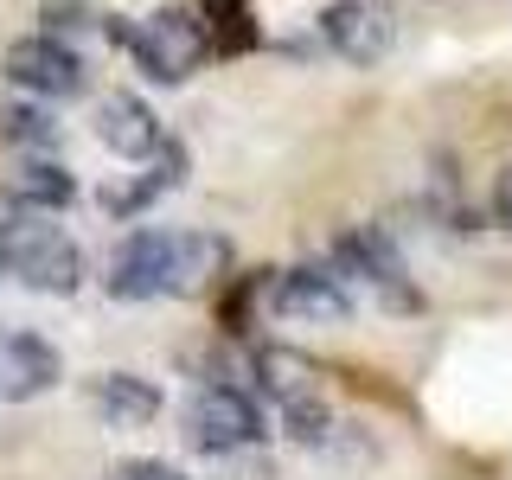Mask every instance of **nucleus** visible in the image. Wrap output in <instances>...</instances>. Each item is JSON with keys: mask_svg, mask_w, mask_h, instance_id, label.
Listing matches in <instances>:
<instances>
[{"mask_svg": "<svg viewBox=\"0 0 512 480\" xmlns=\"http://www.w3.org/2000/svg\"><path fill=\"white\" fill-rule=\"evenodd\" d=\"M109 45H122L154 84H186V77H199V64L212 58L199 7H160L141 26L122 20V13H109Z\"/></svg>", "mask_w": 512, "mask_h": 480, "instance_id": "obj_1", "label": "nucleus"}, {"mask_svg": "<svg viewBox=\"0 0 512 480\" xmlns=\"http://www.w3.org/2000/svg\"><path fill=\"white\" fill-rule=\"evenodd\" d=\"M0 276H13L32 295H77L84 250L58 224H45L39 212H7L0 218Z\"/></svg>", "mask_w": 512, "mask_h": 480, "instance_id": "obj_2", "label": "nucleus"}, {"mask_svg": "<svg viewBox=\"0 0 512 480\" xmlns=\"http://www.w3.org/2000/svg\"><path fill=\"white\" fill-rule=\"evenodd\" d=\"M186 448H199V455H237V448H256L269 436L263 429V410L250 404L237 384H199L186 404Z\"/></svg>", "mask_w": 512, "mask_h": 480, "instance_id": "obj_3", "label": "nucleus"}, {"mask_svg": "<svg viewBox=\"0 0 512 480\" xmlns=\"http://www.w3.org/2000/svg\"><path fill=\"white\" fill-rule=\"evenodd\" d=\"M7 84L39 96V103H71V96L90 90V71L77 58V45L52 39V32H32V39L7 45Z\"/></svg>", "mask_w": 512, "mask_h": 480, "instance_id": "obj_4", "label": "nucleus"}, {"mask_svg": "<svg viewBox=\"0 0 512 480\" xmlns=\"http://www.w3.org/2000/svg\"><path fill=\"white\" fill-rule=\"evenodd\" d=\"M263 301L276 320H295V327H340V320H352V288L333 269H276L263 282Z\"/></svg>", "mask_w": 512, "mask_h": 480, "instance_id": "obj_5", "label": "nucleus"}, {"mask_svg": "<svg viewBox=\"0 0 512 480\" xmlns=\"http://www.w3.org/2000/svg\"><path fill=\"white\" fill-rule=\"evenodd\" d=\"M167 276H173V231H128L116 250H109V276L103 288L116 301H154L167 295Z\"/></svg>", "mask_w": 512, "mask_h": 480, "instance_id": "obj_6", "label": "nucleus"}, {"mask_svg": "<svg viewBox=\"0 0 512 480\" xmlns=\"http://www.w3.org/2000/svg\"><path fill=\"white\" fill-rule=\"evenodd\" d=\"M320 39L333 45L346 64H378L384 52H391L397 26H391V7L384 0H333L327 13H320Z\"/></svg>", "mask_w": 512, "mask_h": 480, "instance_id": "obj_7", "label": "nucleus"}, {"mask_svg": "<svg viewBox=\"0 0 512 480\" xmlns=\"http://www.w3.org/2000/svg\"><path fill=\"white\" fill-rule=\"evenodd\" d=\"M333 256H340L346 276L372 282L384 301H397V308H416V288H410V276H404V256L391 250V237H384V231H372V224H352L346 237H333Z\"/></svg>", "mask_w": 512, "mask_h": 480, "instance_id": "obj_8", "label": "nucleus"}, {"mask_svg": "<svg viewBox=\"0 0 512 480\" xmlns=\"http://www.w3.org/2000/svg\"><path fill=\"white\" fill-rule=\"evenodd\" d=\"M96 141H103L116 160H154L160 154V141H167V128H160V116L148 103H141L135 90H116V96H103L96 103Z\"/></svg>", "mask_w": 512, "mask_h": 480, "instance_id": "obj_9", "label": "nucleus"}, {"mask_svg": "<svg viewBox=\"0 0 512 480\" xmlns=\"http://www.w3.org/2000/svg\"><path fill=\"white\" fill-rule=\"evenodd\" d=\"M58 378H64V359L52 340H39V333H0V404L45 397Z\"/></svg>", "mask_w": 512, "mask_h": 480, "instance_id": "obj_10", "label": "nucleus"}, {"mask_svg": "<svg viewBox=\"0 0 512 480\" xmlns=\"http://www.w3.org/2000/svg\"><path fill=\"white\" fill-rule=\"evenodd\" d=\"M90 410L109 429H148L160 416V384L135 378V372H96L90 378Z\"/></svg>", "mask_w": 512, "mask_h": 480, "instance_id": "obj_11", "label": "nucleus"}, {"mask_svg": "<svg viewBox=\"0 0 512 480\" xmlns=\"http://www.w3.org/2000/svg\"><path fill=\"white\" fill-rule=\"evenodd\" d=\"M180 180H186V148H180V141H160V154H154V160H141V173H135V180L103 186V212L135 218V212H148L160 192H173Z\"/></svg>", "mask_w": 512, "mask_h": 480, "instance_id": "obj_12", "label": "nucleus"}, {"mask_svg": "<svg viewBox=\"0 0 512 480\" xmlns=\"http://www.w3.org/2000/svg\"><path fill=\"white\" fill-rule=\"evenodd\" d=\"M0 192H7L13 212H39V218H45V212H64V205L77 199V180L58 167L52 154H26L20 167L0 180Z\"/></svg>", "mask_w": 512, "mask_h": 480, "instance_id": "obj_13", "label": "nucleus"}, {"mask_svg": "<svg viewBox=\"0 0 512 480\" xmlns=\"http://www.w3.org/2000/svg\"><path fill=\"white\" fill-rule=\"evenodd\" d=\"M218 276H231V244H224L218 231H173L167 295H205Z\"/></svg>", "mask_w": 512, "mask_h": 480, "instance_id": "obj_14", "label": "nucleus"}, {"mask_svg": "<svg viewBox=\"0 0 512 480\" xmlns=\"http://www.w3.org/2000/svg\"><path fill=\"white\" fill-rule=\"evenodd\" d=\"M199 20H205V39H212V52H250L256 45V13L250 0H199Z\"/></svg>", "mask_w": 512, "mask_h": 480, "instance_id": "obj_15", "label": "nucleus"}, {"mask_svg": "<svg viewBox=\"0 0 512 480\" xmlns=\"http://www.w3.org/2000/svg\"><path fill=\"white\" fill-rule=\"evenodd\" d=\"M256 378H263L269 391L288 404V397H308V391H314V359L282 352V346H256Z\"/></svg>", "mask_w": 512, "mask_h": 480, "instance_id": "obj_16", "label": "nucleus"}, {"mask_svg": "<svg viewBox=\"0 0 512 480\" xmlns=\"http://www.w3.org/2000/svg\"><path fill=\"white\" fill-rule=\"evenodd\" d=\"M39 20H45V32L52 39H109V13H96V7H84V0H45L39 7Z\"/></svg>", "mask_w": 512, "mask_h": 480, "instance_id": "obj_17", "label": "nucleus"}, {"mask_svg": "<svg viewBox=\"0 0 512 480\" xmlns=\"http://www.w3.org/2000/svg\"><path fill=\"white\" fill-rule=\"evenodd\" d=\"M282 429H288L301 448H320V442H327V429H333V410L320 404L314 391H308V397H288V404H282Z\"/></svg>", "mask_w": 512, "mask_h": 480, "instance_id": "obj_18", "label": "nucleus"}, {"mask_svg": "<svg viewBox=\"0 0 512 480\" xmlns=\"http://www.w3.org/2000/svg\"><path fill=\"white\" fill-rule=\"evenodd\" d=\"M0 135L20 141V148H52L58 122H52V109H39V103H13L7 116H0Z\"/></svg>", "mask_w": 512, "mask_h": 480, "instance_id": "obj_19", "label": "nucleus"}, {"mask_svg": "<svg viewBox=\"0 0 512 480\" xmlns=\"http://www.w3.org/2000/svg\"><path fill=\"white\" fill-rule=\"evenodd\" d=\"M116 480H186V474L167 461H128V468H116Z\"/></svg>", "mask_w": 512, "mask_h": 480, "instance_id": "obj_20", "label": "nucleus"}, {"mask_svg": "<svg viewBox=\"0 0 512 480\" xmlns=\"http://www.w3.org/2000/svg\"><path fill=\"white\" fill-rule=\"evenodd\" d=\"M493 212H500V224L512 231V167H500V180H493Z\"/></svg>", "mask_w": 512, "mask_h": 480, "instance_id": "obj_21", "label": "nucleus"}]
</instances>
